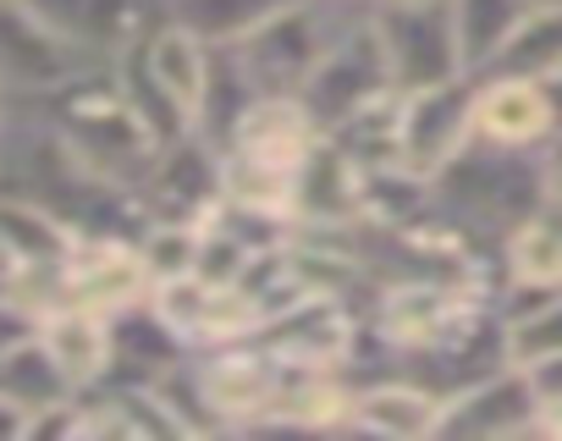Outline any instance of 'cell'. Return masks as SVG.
Masks as SVG:
<instances>
[{"label":"cell","mask_w":562,"mask_h":441,"mask_svg":"<svg viewBox=\"0 0 562 441\" xmlns=\"http://www.w3.org/2000/svg\"><path fill=\"white\" fill-rule=\"evenodd\" d=\"M281 364L293 370H353L359 342H364V309H353L337 293H310L293 309H281L254 331Z\"/></svg>","instance_id":"obj_7"},{"label":"cell","mask_w":562,"mask_h":441,"mask_svg":"<svg viewBox=\"0 0 562 441\" xmlns=\"http://www.w3.org/2000/svg\"><path fill=\"white\" fill-rule=\"evenodd\" d=\"M359 7H370V0H359Z\"/></svg>","instance_id":"obj_35"},{"label":"cell","mask_w":562,"mask_h":441,"mask_svg":"<svg viewBox=\"0 0 562 441\" xmlns=\"http://www.w3.org/2000/svg\"><path fill=\"white\" fill-rule=\"evenodd\" d=\"M83 67H94V56L40 23L23 0H0V72H7L12 94H45Z\"/></svg>","instance_id":"obj_14"},{"label":"cell","mask_w":562,"mask_h":441,"mask_svg":"<svg viewBox=\"0 0 562 441\" xmlns=\"http://www.w3.org/2000/svg\"><path fill=\"white\" fill-rule=\"evenodd\" d=\"M535 166H540V193H546V210L562 215V127L535 149Z\"/></svg>","instance_id":"obj_30"},{"label":"cell","mask_w":562,"mask_h":441,"mask_svg":"<svg viewBox=\"0 0 562 441\" xmlns=\"http://www.w3.org/2000/svg\"><path fill=\"white\" fill-rule=\"evenodd\" d=\"M199 238H204V220H149L133 244H138L149 282H166V276H188L199 265Z\"/></svg>","instance_id":"obj_28"},{"label":"cell","mask_w":562,"mask_h":441,"mask_svg":"<svg viewBox=\"0 0 562 441\" xmlns=\"http://www.w3.org/2000/svg\"><path fill=\"white\" fill-rule=\"evenodd\" d=\"M397 127H403V89H386V94L364 100L348 122H337L326 138L359 171H392L397 166Z\"/></svg>","instance_id":"obj_21"},{"label":"cell","mask_w":562,"mask_h":441,"mask_svg":"<svg viewBox=\"0 0 562 441\" xmlns=\"http://www.w3.org/2000/svg\"><path fill=\"white\" fill-rule=\"evenodd\" d=\"M557 100L540 78L518 72H480L474 83V138L496 149H540L557 133Z\"/></svg>","instance_id":"obj_13"},{"label":"cell","mask_w":562,"mask_h":441,"mask_svg":"<svg viewBox=\"0 0 562 441\" xmlns=\"http://www.w3.org/2000/svg\"><path fill=\"white\" fill-rule=\"evenodd\" d=\"M144 298H149V271L138 260V244L78 233L72 255L61 260V309H83V315L111 320Z\"/></svg>","instance_id":"obj_9"},{"label":"cell","mask_w":562,"mask_h":441,"mask_svg":"<svg viewBox=\"0 0 562 441\" xmlns=\"http://www.w3.org/2000/svg\"><path fill=\"white\" fill-rule=\"evenodd\" d=\"M188 364L204 386V403L215 414V430H259L288 386L293 364H281L259 337H232V342H204L188 348Z\"/></svg>","instance_id":"obj_5"},{"label":"cell","mask_w":562,"mask_h":441,"mask_svg":"<svg viewBox=\"0 0 562 441\" xmlns=\"http://www.w3.org/2000/svg\"><path fill=\"white\" fill-rule=\"evenodd\" d=\"M441 408H447V397L436 386H425L419 375L381 370V375L353 381L342 430L386 436V441H425V436H441Z\"/></svg>","instance_id":"obj_11"},{"label":"cell","mask_w":562,"mask_h":441,"mask_svg":"<svg viewBox=\"0 0 562 441\" xmlns=\"http://www.w3.org/2000/svg\"><path fill=\"white\" fill-rule=\"evenodd\" d=\"M441 436H540V397L529 392L518 364H496L474 375L469 386L447 392L441 408Z\"/></svg>","instance_id":"obj_12"},{"label":"cell","mask_w":562,"mask_h":441,"mask_svg":"<svg viewBox=\"0 0 562 441\" xmlns=\"http://www.w3.org/2000/svg\"><path fill=\"white\" fill-rule=\"evenodd\" d=\"M188 348L204 342V326H210V304H215V282H204L199 271L188 276H166V282H149V298H144Z\"/></svg>","instance_id":"obj_27"},{"label":"cell","mask_w":562,"mask_h":441,"mask_svg":"<svg viewBox=\"0 0 562 441\" xmlns=\"http://www.w3.org/2000/svg\"><path fill=\"white\" fill-rule=\"evenodd\" d=\"M370 7H375V0H370ZM370 7H359V0H299V7H281L276 18L248 29L226 50L237 56V67L248 72V83L259 94H299V83L315 72L326 45L353 18H364Z\"/></svg>","instance_id":"obj_3"},{"label":"cell","mask_w":562,"mask_h":441,"mask_svg":"<svg viewBox=\"0 0 562 441\" xmlns=\"http://www.w3.org/2000/svg\"><path fill=\"white\" fill-rule=\"evenodd\" d=\"M144 72L155 78V89H166V100L199 122V105H204V83H210V61H215V45L199 39L193 29H182L177 18L160 12V23L144 34V45H133Z\"/></svg>","instance_id":"obj_16"},{"label":"cell","mask_w":562,"mask_h":441,"mask_svg":"<svg viewBox=\"0 0 562 441\" xmlns=\"http://www.w3.org/2000/svg\"><path fill=\"white\" fill-rule=\"evenodd\" d=\"M392 89V72H386V56H381V39L370 29V12L353 18L331 45L326 56L315 61V72L299 83V105L310 111V122L321 133H331L337 122H348L364 100L386 94Z\"/></svg>","instance_id":"obj_6"},{"label":"cell","mask_w":562,"mask_h":441,"mask_svg":"<svg viewBox=\"0 0 562 441\" xmlns=\"http://www.w3.org/2000/svg\"><path fill=\"white\" fill-rule=\"evenodd\" d=\"M18 304H12V260L0 255V315H12Z\"/></svg>","instance_id":"obj_34"},{"label":"cell","mask_w":562,"mask_h":441,"mask_svg":"<svg viewBox=\"0 0 562 441\" xmlns=\"http://www.w3.org/2000/svg\"><path fill=\"white\" fill-rule=\"evenodd\" d=\"M315 138H321V127L310 122L299 94H254L226 144H237L248 155H265V160H281V166H299L315 149Z\"/></svg>","instance_id":"obj_17"},{"label":"cell","mask_w":562,"mask_h":441,"mask_svg":"<svg viewBox=\"0 0 562 441\" xmlns=\"http://www.w3.org/2000/svg\"><path fill=\"white\" fill-rule=\"evenodd\" d=\"M529 18V0H452V29H458V50L463 67L480 78L502 45L513 39V29Z\"/></svg>","instance_id":"obj_22"},{"label":"cell","mask_w":562,"mask_h":441,"mask_svg":"<svg viewBox=\"0 0 562 441\" xmlns=\"http://www.w3.org/2000/svg\"><path fill=\"white\" fill-rule=\"evenodd\" d=\"M474 72L403 94V127H397V166L414 177H436L469 138H474Z\"/></svg>","instance_id":"obj_8"},{"label":"cell","mask_w":562,"mask_h":441,"mask_svg":"<svg viewBox=\"0 0 562 441\" xmlns=\"http://www.w3.org/2000/svg\"><path fill=\"white\" fill-rule=\"evenodd\" d=\"M0 392L18 397V403H29V408H45V403H56V397L72 392L67 375L56 370L50 348L40 342V326H34L23 342H12V353L0 359Z\"/></svg>","instance_id":"obj_26"},{"label":"cell","mask_w":562,"mask_h":441,"mask_svg":"<svg viewBox=\"0 0 562 441\" xmlns=\"http://www.w3.org/2000/svg\"><path fill=\"white\" fill-rule=\"evenodd\" d=\"M215 160H221V199H232V204H259V210H293L299 166L248 155V149H237V144H221Z\"/></svg>","instance_id":"obj_23"},{"label":"cell","mask_w":562,"mask_h":441,"mask_svg":"<svg viewBox=\"0 0 562 441\" xmlns=\"http://www.w3.org/2000/svg\"><path fill=\"white\" fill-rule=\"evenodd\" d=\"M370 29L381 39L392 89L403 94L436 89L469 72L458 50V29H452V0H375Z\"/></svg>","instance_id":"obj_4"},{"label":"cell","mask_w":562,"mask_h":441,"mask_svg":"<svg viewBox=\"0 0 562 441\" xmlns=\"http://www.w3.org/2000/svg\"><path fill=\"white\" fill-rule=\"evenodd\" d=\"M359 188L364 171L321 133L315 149L299 160V182H293V215L299 233H337L359 220Z\"/></svg>","instance_id":"obj_15"},{"label":"cell","mask_w":562,"mask_h":441,"mask_svg":"<svg viewBox=\"0 0 562 441\" xmlns=\"http://www.w3.org/2000/svg\"><path fill=\"white\" fill-rule=\"evenodd\" d=\"M496 260H502V282L562 287V215L557 210L524 215L518 227L496 238Z\"/></svg>","instance_id":"obj_20"},{"label":"cell","mask_w":562,"mask_h":441,"mask_svg":"<svg viewBox=\"0 0 562 441\" xmlns=\"http://www.w3.org/2000/svg\"><path fill=\"white\" fill-rule=\"evenodd\" d=\"M45 127H56L72 155L83 166H94L100 177L122 182V188H138L155 160H160V138L144 127V116L127 105L122 83H116V61H94L72 78H61L56 89L45 94H18Z\"/></svg>","instance_id":"obj_1"},{"label":"cell","mask_w":562,"mask_h":441,"mask_svg":"<svg viewBox=\"0 0 562 441\" xmlns=\"http://www.w3.org/2000/svg\"><path fill=\"white\" fill-rule=\"evenodd\" d=\"M40 342L50 348L56 370L67 375L72 392H89L111 375V326L83 309H50L40 320Z\"/></svg>","instance_id":"obj_19"},{"label":"cell","mask_w":562,"mask_h":441,"mask_svg":"<svg viewBox=\"0 0 562 441\" xmlns=\"http://www.w3.org/2000/svg\"><path fill=\"white\" fill-rule=\"evenodd\" d=\"M485 72H518V78H557L562 72V7H529V18L513 29L502 56Z\"/></svg>","instance_id":"obj_24"},{"label":"cell","mask_w":562,"mask_h":441,"mask_svg":"<svg viewBox=\"0 0 562 441\" xmlns=\"http://www.w3.org/2000/svg\"><path fill=\"white\" fill-rule=\"evenodd\" d=\"M502 348H507V364H529L540 353H562V293H551L546 304L502 320Z\"/></svg>","instance_id":"obj_29"},{"label":"cell","mask_w":562,"mask_h":441,"mask_svg":"<svg viewBox=\"0 0 562 441\" xmlns=\"http://www.w3.org/2000/svg\"><path fill=\"white\" fill-rule=\"evenodd\" d=\"M518 370H524V381H529V392L540 403H557L562 397V353H540V359H529Z\"/></svg>","instance_id":"obj_31"},{"label":"cell","mask_w":562,"mask_h":441,"mask_svg":"<svg viewBox=\"0 0 562 441\" xmlns=\"http://www.w3.org/2000/svg\"><path fill=\"white\" fill-rule=\"evenodd\" d=\"M540 436H557L562 441V397L557 403H540Z\"/></svg>","instance_id":"obj_33"},{"label":"cell","mask_w":562,"mask_h":441,"mask_svg":"<svg viewBox=\"0 0 562 441\" xmlns=\"http://www.w3.org/2000/svg\"><path fill=\"white\" fill-rule=\"evenodd\" d=\"M23 7L40 23H50L61 39H72L83 56L116 61L133 45H144V34L166 12V0H23Z\"/></svg>","instance_id":"obj_10"},{"label":"cell","mask_w":562,"mask_h":441,"mask_svg":"<svg viewBox=\"0 0 562 441\" xmlns=\"http://www.w3.org/2000/svg\"><path fill=\"white\" fill-rule=\"evenodd\" d=\"M78 244V227L40 204L34 193L18 188H0V255L18 260V265H61Z\"/></svg>","instance_id":"obj_18"},{"label":"cell","mask_w":562,"mask_h":441,"mask_svg":"<svg viewBox=\"0 0 562 441\" xmlns=\"http://www.w3.org/2000/svg\"><path fill=\"white\" fill-rule=\"evenodd\" d=\"M29 414H34L29 403L0 392V441H29Z\"/></svg>","instance_id":"obj_32"},{"label":"cell","mask_w":562,"mask_h":441,"mask_svg":"<svg viewBox=\"0 0 562 441\" xmlns=\"http://www.w3.org/2000/svg\"><path fill=\"white\" fill-rule=\"evenodd\" d=\"M281 7H299V0H166V18H177L210 45H237L248 29H259Z\"/></svg>","instance_id":"obj_25"},{"label":"cell","mask_w":562,"mask_h":441,"mask_svg":"<svg viewBox=\"0 0 562 441\" xmlns=\"http://www.w3.org/2000/svg\"><path fill=\"white\" fill-rule=\"evenodd\" d=\"M436 204L463 220L469 233L480 238H502L507 227H518L524 215L546 210V193H540V166H535V149H496L485 138H469L436 177Z\"/></svg>","instance_id":"obj_2"}]
</instances>
